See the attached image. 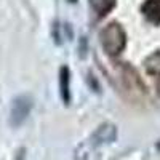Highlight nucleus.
I'll list each match as a JSON object with an SVG mask.
<instances>
[{"mask_svg": "<svg viewBox=\"0 0 160 160\" xmlns=\"http://www.w3.org/2000/svg\"><path fill=\"white\" fill-rule=\"evenodd\" d=\"M127 40L128 37H127L123 26L117 21L108 22L99 32V43L109 56L120 55L127 47Z\"/></svg>", "mask_w": 160, "mask_h": 160, "instance_id": "nucleus-1", "label": "nucleus"}, {"mask_svg": "<svg viewBox=\"0 0 160 160\" xmlns=\"http://www.w3.org/2000/svg\"><path fill=\"white\" fill-rule=\"evenodd\" d=\"M34 108V98L31 95H19L10 104V112H8V123L13 128L21 127L28 117L31 115V111Z\"/></svg>", "mask_w": 160, "mask_h": 160, "instance_id": "nucleus-2", "label": "nucleus"}, {"mask_svg": "<svg viewBox=\"0 0 160 160\" xmlns=\"http://www.w3.org/2000/svg\"><path fill=\"white\" fill-rule=\"evenodd\" d=\"M117 135H118L117 127L111 122H104V123L96 127V130L91 133V136L88 139L95 144L96 148H99L102 144H112L117 139Z\"/></svg>", "mask_w": 160, "mask_h": 160, "instance_id": "nucleus-3", "label": "nucleus"}, {"mask_svg": "<svg viewBox=\"0 0 160 160\" xmlns=\"http://www.w3.org/2000/svg\"><path fill=\"white\" fill-rule=\"evenodd\" d=\"M99 158H101V154L98 148L90 139L80 142L75 148L74 157H72V160H99Z\"/></svg>", "mask_w": 160, "mask_h": 160, "instance_id": "nucleus-4", "label": "nucleus"}, {"mask_svg": "<svg viewBox=\"0 0 160 160\" xmlns=\"http://www.w3.org/2000/svg\"><path fill=\"white\" fill-rule=\"evenodd\" d=\"M59 96L66 106L71 104L72 91H71V69H69V66H61L59 68Z\"/></svg>", "mask_w": 160, "mask_h": 160, "instance_id": "nucleus-5", "label": "nucleus"}, {"mask_svg": "<svg viewBox=\"0 0 160 160\" xmlns=\"http://www.w3.org/2000/svg\"><path fill=\"white\" fill-rule=\"evenodd\" d=\"M51 37L55 40L56 45H62L66 40H69L72 37V31L71 26L68 22H61V21H55L51 26Z\"/></svg>", "mask_w": 160, "mask_h": 160, "instance_id": "nucleus-6", "label": "nucleus"}, {"mask_svg": "<svg viewBox=\"0 0 160 160\" xmlns=\"http://www.w3.org/2000/svg\"><path fill=\"white\" fill-rule=\"evenodd\" d=\"M142 13L149 21L160 22V0H148L142 5Z\"/></svg>", "mask_w": 160, "mask_h": 160, "instance_id": "nucleus-7", "label": "nucleus"}, {"mask_svg": "<svg viewBox=\"0 0 160 160\" xmlns=\"http://www.w3.org/2000/svg\"><path fill=\"white\" fill-rule=\"evenodd\" d=\"M144 69L149 75H160V50L151 53L144 59Z\"/></svg>", "mask_w": 160, "mask_h": 160, "instance_id": "nucleus-8", "label": "nucleus"}, {"mask_svg": "<svg viewBox=\"0 0 160 160\" xmlns=\"http://www.w3.org/2000/svg\"><path fill=\"white\" fill-rule=\"evenodd\" d=\"M90 5L95 13H98V16H106L115 8L117 0H90Z\"/></svg>", "mask_w": 160, "mask_h": 160, "instance_id": "nucleus-9", "label": "nucleus"}, {"mask_svg": "<svg viewBox=\"0 0 160 160\" xmlns=\"http://www.w3.org/2000/svg\"><path fill=\"white\" fill-rule=\"evenodd\" d=\"M87 82H88V85L91 87L93 91H99V85H98V82H96V78H95V75H93V74H88Z\"/></svg>", "mask_w": 160, "mask_h": 160, "instance_id": "nucleus-10", "label": "nucleus"}, {"mask_svg": "<svg viewBox=\"0 0 160 160\" xmlns=\"http://www.w3.org/2000/svg\"><path fill=\"white\" fill-rule=\"evenodd\" d=\"M85 53H87V38L82 37L80 38V56H85Z\"/></svg>", "mask_w": 160, "mask_h": 160, "instance_id": "nucleus-11", "label": "nucleus"}, {"mask_svg": "<svg viewBox=\"0 0 160 160\" xmlns=\"http://www.w3.org/2000/svg\"><path fill=\"white\" fill-rule=\"evenodd\" d=\"M157 95L160 96V75H158V80H157Z\"/></svg>", "mask_w": 160, "mask_h": 160, "instance_id": "nucleus-12", "label": "nucleus"}, {"mask_svg": "<svg viewBox=\"0 0 160 160\" xmlns=\"http://www.w3.org/2000/svg\"><path fill=\"white\" fill-rule=\"evenodd\" d=\"M69 2H71V3H75V2H77V0H69Z\"/></svg>", "mask_w": 160, "mask_h": 160, "instance_id": "nucleus-13", "label": "nucleus"}]
</instances>
